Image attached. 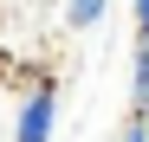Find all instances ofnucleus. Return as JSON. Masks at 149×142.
Returning <instances> with one entry per match:
<instances>
[{"mask_svg":"<svg viewBox=\"0 0 149 142\" xmlns=\"http://www.w3.org/2000/svg\"><path fill=\"white\" fill-rule=\"evenodd\" d=\"M58 129V84L39 78L26 97H19V116H13V142H52Z\"/></svg>","mask_w":149,"mask_h":142,"instance_id":"obj_1","label":"nucleus"},{"mask_svg":"<svg viewBox=\"0 0 149 142\" xmlns=\"http://www.w3.org/2000/svg\"><path fill=\"white\" fill-rule=\"evenodd\" d=\"M130 110L149 116V39H136V71H130Z\"/></svg>","mask_w":149,"mask_h":142,"instance_id":"obj_2","label":"nucleus"},{"mask_svg":"<svg viewBox=\"0 0 149 142\" xmlns=\"http://www.w3.org/2000/svg\"><path fill=\"white\" fill-rule=\"evenodd\" d=\"M104 7H110V0H65V19H71L78 32H91L97 19H104Z\"/></svg>","mask_w":149,"mask_h":142,"instance_id":"obj_3","label":"nucleus"},{"mask_svg":"<svg viewBox=\"0 0 149 142\" xmlns=\"http://www.w3.org/2000/svg\"><path fill=\"white\" fill-rule=\"evenodd\" d=\"M117 142H149V116H130V129H123Z\"/></svg>","mask_w":149,"mask_h":142,"instance_id":"obj_4","label":"nucleus"},{"mask_svg":"<svg viewBox=\"0 0 149 142\" xmlns=\"http://www.w3.org/2000/svg\"><path fill=\"white\" fill-rule=\"evenodd\" d=\"M130 13H136V39H149V0H130Z\"/></svg>","mask_w":149,"mask_h":142,"instance_id":"obj_5","label":"nucleus"}]
</instances>
